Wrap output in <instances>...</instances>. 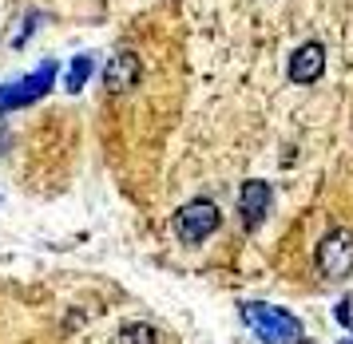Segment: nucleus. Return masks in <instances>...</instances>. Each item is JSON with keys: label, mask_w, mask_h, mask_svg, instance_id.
<instances>
[{"label": "nucleus", "mask_w": 353, "mask_h": 344, "mask_svg": "<svg viewBox=\"0 0 353 344\" xmlns=\"http://www.w3.org/2000/svg\"><path fill=\"white\" fill-rule=\"evenodd\" d=\"M219 222H223V214H219V206L210 202V198H191V202H183L175 210L171 226H175L179 241H187V246H203V241L219 230Z\"/></svg>", "instance_id": "nucleus-2"}, {"label": "nucleus", "mask_w": 353, "mask_h": 344, "mask_svg": "<svg viewBox=\"0 0 353 344\" xmlns=\"http://www.w3.org/2000/svg\"><path fill=\"white\" fill-rule=\"evenodd\" d=\"M341 344H353V341H341Z\"/></svg>", "instance_id": "nucleus-12"}, {"label": "nucleus", "mask_w": 353, "mask_h": 344, "mask_svg": "<svg viewBox=\"0 0 353 344\" xmlns=\"http://www.w3.org/2000/svg\"><path fill=\"white\" fill-rule=\"evenodd\" d=\"M40 24V12H28V20H24V28H20V36L12 40V47H24L28 40H32V28Z\"/></svg>", "instance_id": "nucleus-10"}, {"label": "nucleus", "mask_w": 353, "mask_h": 344, "mask_svg": "<svg viewBox=\"0 0 353 344\" xmlns=\"http://www.w3.org/2000/svg\"><path fill=\"white\" fill-rule=\"evenodd\" d=\"M92 67H96L92 56H76V60H72V67H68V76H64L68 95H80L83 92V83H88V76H92Z\"/></svg>", "instance_id": "nucleus-8"}, {"label": "nucleus", "mask_w": 353, "mask_h": 344, "mask_svg": "<svg viewBox=\"0 0 353 344\" xmlns=\"http://www.w3.org/2000/svg\"><path fill=\"white\" fill-rule=\"evenodd\" d=\"M318 273L325 281H341L353 273V230H330L318 241Z\"/></svg>", "instance_id": "nucleus-4"}, {"label": "nucleus", "mask_w": 353, "mask_h": 344, "mask_svg": "<svg viewBox=\"0 0 353 344\" xmlns=\"http://www.w3.org/2000/svg\"><path fill=\"white\" fill-rule=\"evenodd\" d=\"M350 309H353V301H350V297H341V301H337V321H341V325H353Z\"/></svg>", "instance_id": "nucleus-11"}, {"label": "nucleus", "mask_w": 353, "mask_h": 344, "mask_svg": "<svg viewBox=\"0 0 353 344\" xmlns=\"http://www.w3.org/2000/svg\"><path fill=\"white\" fill-rule=\"evenodd\" d=\"M270 202H274V186H270V182H262V178L242 182V190H239V218H242V226H246L250 234L266 222Z\"/></svg>", "instance_id": "nucleus-5"}, {"label": "nucleus", "mask_w": 353, "mask_h": 344, "mask_svg": "<svg viewBox=\"0 0 353 344\" xmlns=\"http://www.w3.org/2000/svg\"><path fill=\"white\" fill-rule=\"evenodd\" d=\"M139 56L135 52H119V56H112L108 60V67H103V92L108 95H123L131 92L135 83H139Z\"/></svg>", "instance_id": "nucleus-6"}, {"label": "nucleus", "mask_w": 353, "mask_h": 344, "mask_svg": "<svg viewBox=\"0 0 353 344\" xmlns=\"http://www.w3.org/2000/svg\"><path fill=\"white\" fill-rule=\"evenodd\" d=\"M321 72H325V47H321L318 40H305V44L290 56V79L302 83V87H310V83L321 79Z\"/></svg>", "instance_id": "nucleus-7"}, {"label": "nucleus", "mask_w": 353, "mask_h": 344, "mask_svg": "<svg viewBox=\"0 0 353 344\" xmlns=\"http://www.w3.org/2000/svg\"><path fill=\"white\" fill-rule=\"evenodd\" d=\"M242 321L258 332L262 344H294L302 341V321L286 313L282 305H266V301H242Z\"/></svg>", "instance_id": "nucleus-1"}, {"label": "nucleus", "mask_w": 353, "mask_h": 344, "mask_svg": "<svg viewBox=\"0 0 353 344\" xmlns=\"http://www.w3.org/2000/svg\"><path fill=\"white\" fill-rule=\"evenodd\" d=\"M56 72H60V63L44 60L36 72H28L17 83H0V115H8V111H17V107H28L40 95H48L52 83H56Z\"/></svg>", "instance_id": "nucleus-3"}, {"label": "nucleus", "mask_w": 353, "mask_h": 344, "mask_svg": "<svg viewBox=\"0 0 353 344\" xmlns=\"http://www.w3.org/2000/svg\"><path fill=\"white\" fill-rule=\"evenodd\" d=\"M119 344H159V332L151 329V325H123Z\"/></svg>", "instance_id": "nucleus-9"}]
</instances>
